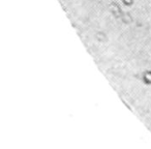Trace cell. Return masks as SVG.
Segmentation results:
<instances>
[{"label":"cell","mask_w":151,"mask_h":149,"mask_svg":"<svg viewBox=\"0 0 151 149\" xmlns=\"http://www.w3.org/2000/svg\"><path fill=\"white\" fill-rule=\"evenodd\" d=\"M143 80L146 84H151V71H145L143 75Z\"/></svg>","instance_id":"obj_1"},{"label":"cell","mask_w":151,"mask_h":149,"mask_svg":"<svg viewBox=\"0 0 151 149\" xmlns=\"http://www.w3.org/2000/svg\"><path fill=\"white\" fill-rule=\"evenodd\" d=\"M122 3L126 6H132L134 3V0H122Z\"/></svg>","instance_id":"obj_2"}]
</instances>
